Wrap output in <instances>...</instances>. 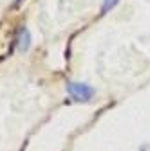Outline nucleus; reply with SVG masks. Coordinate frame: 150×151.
I'll return each instance as SVG.
<instances>
[{
	"mask_svg": "<svg viewBox=\"0 0 150 151\" xmlns=\"http://www.w3.org/2000/svg\"><path fill=\"white\" fill-rule=\"evenodd\" d=\"M31 45V34L27 29H22L20 34H18V49H20L22 52H25Z\"/></svg>",
	"mask_w": 150,
	"mask_h": 151,
	"instance_id": "nucleus-2",
	"label": "nucleus"
},
{
	"mask_svg": "<svg viewBox=\"0 0 150 151\" xmlns=\"http://www.w3.org/2000/svg\"><path fill=\"white\" fill-rule=\"evenodd\" d=\"M118 2H119V0H103V7H101V11H103V13H107L108 9L114 7Z\"/></svg>",
	"mask_w": 150,
	"mask_h": 151,
	"instance_id": "nucleus-3",
	"label": "nucleus"
},
{
	"mask_svg": "<svg viewBox=\"0 0 150 151\" xmlns=\"http://www.w3.org/2000/svg\"><path fill=\"white\" fill-rule=\"evenodd\" d=\"M67 92L71 93V97L74 101H80V103H87L94 97L96 90L85 85V83H67Z\"/></svg>",
	"mask_w": 150,
	"mask_h": 151,
	"instance_id": "nucleus-1",
	"label": "nucleus"
}]
</instances>
